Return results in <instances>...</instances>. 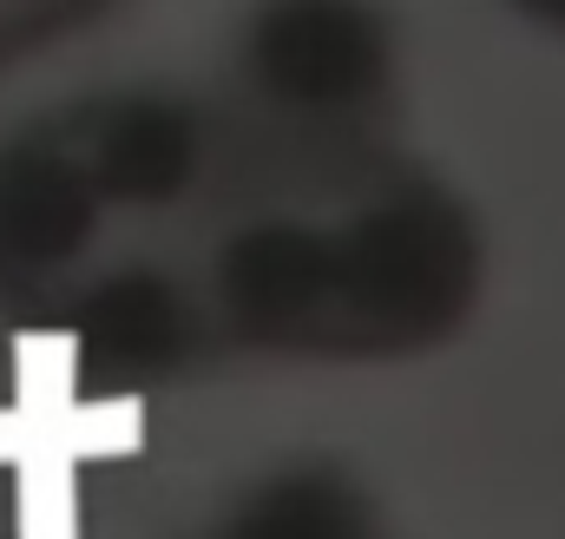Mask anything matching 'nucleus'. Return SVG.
<instances>
[{
	"label": "nucleus",
	"instance_id": "f257e3e1",
	"mask_svg": "<svg viewBox=\"0 0 565 539\" xmlns=\"http://www.w3.org/2000/svg\"><path fill=\"white\" fill-rule=\"evenodd\" d=\"M151 270L211 362L402 369L473 329L493 251L473 198L402 138L296 145L250 126L237 165L158 224Z\"/></svg>",
	"mask_w": 565,
	"mask_h": 539
},
{
	"label": "nucleus",
	"instance_id": "f03ea898",
	"mask_svg": "<svg viewBox=\"0 0 565 539\" xmlns=\"http://www.w3.org/2000/svg\"><path fill=\"white\" fill-rule=\"evenodd\" d=\"M250 126L296 145L402 138L408 40L382 0H250L231 33V93Z\"/></svg>",
	"mask_w": 565,
	"mask_h": 539
},
{
	"label": "nucleus",
	"instance_id": "7ed1b4c3",
	"mask_svg": "<svg viewBox=\"0 0 565 539\" xmlns=\"http://www.w3.org/2000/svg\"><path fill=\"white\" fill-rule=\"evenodd\" d=\"M520 27H533V33H546V40H565V0H500Z\"/></svg>",
	"mask_w": 565,
	"mask_h": 539
}]
</instances>
